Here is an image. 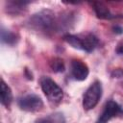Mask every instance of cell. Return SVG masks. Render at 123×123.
<instances>
[{
    "label": "cell",
    "mask_w": 123,
    "mask_h": 123,
    "mask_svg": "<svg viewBox=\"0 0 123 123\" xmlns=\"http://www.w3.org/2000/svg\"><path fill=\"white\" fill-rule=\"evenodd\" d=\"M28 4L29 2L26 1H12L8 3L7 11L12 14H17L21 12L25 9V6Z\"/></svg>",
    "instance_id": "8fae6325"
},
{
    "label": "cell",
    "mask_w": 123,
    "mask_h": 123,
    "mask_svg": "<svg viewBox=\"0 0 123 123\" xmlns=\"http://www.w3.org/2000/svg\"><path fill=\"white\" fill-rule=\"evenodd\" d=\"M112 31L116 35H122L123 34V27L120 25H115L112 27Z\"/></svg>",
    "instance_id": "2e32d148"
},
{
    "label": "cell",
    "mask_w": 123,
    "mask_h": 123,
    "mask_svg": "<svg viewBox=\"0 0 123 123\" xmlns=\"http://www.w3.org/2000/svg\"><path fill=\"white\" fill-rule=\"evenodd\" d=\"M36 123H65V118L61 112H55L37 120Z\"/></svg>",
    "instance_id": "7c38bea8"
},
{
    "label": "cell",
    "mask_w": 123,
    "mask_h": 123,
    "mask_svg": "<svg viewBox=\"0 0 123 123\" xmlns=\"http://www.w3.org/2000/svg\"><path fill=\"white\" fill-rule=\"evenodd\" d=\"M63 39L71 47H73L75 49H79V50L83 49V47H82V37L74 36V35H65L63 37Z\"/></svg>",
    "instance_id": "4fadbf2b"
},
{
    "label": "cell",
    "mask_w": 123,
    "mask_h": 123,
    "mask_svg": "<svg viewBox=\"0 0 123 123\" xmlns=\"http://www.w3.org/2000/svg\"><path fill=\"white\" fill-rule=\"evenodd\" d=\"M89 69L86 63L81 60H72L71 62V75L76 81H84L87 78Z\"/></svg>",
    "instance_id": "8992f818"
},
{
    "label": "cell",
    "mask_w": 123,
    "mask_h": 123,
    "mask_svg": "<svg viewBox=\"0 0 123 123\" xmlns=\"http://www.w3.org/2000/svg\"><path fill=\"white\" fill-rule=\"evenodd\" d=\"M39 84H40V87H41L43 93L45 94V96L47 97L49 102H51L53 104H58L62 100V98H63L62 89L51 78L43 76V77H41Z\"/></svg>",
    "instance_id": "7a4b0ae2"
},
{
    "label": "cell",
    "mask_w": 123,
    "mask_h": 123,
    "mask_svg": "<svg viewBox=\"0 0 123 123\" xmlns=\"http://www.w3.org/2000/svg\"><path fill=\"white\" fill-rule=\"evenodd\" d=\"M18 40V37L13 32L9 30H5L4 28L1 29V41L7 45H14Z\"/></svg>",
    "instance_id": "30bf717a"
},
{
    "label": "cell",
    "mask_w": 123,
    "mask_h": 123,
    "mask_svg": "<svg viewBox=\"0 0 123 123\" xmlns=\"http://www.w3.org/2000/svg\"><path fill=\"white\" fill-rule=\"evenodd\" d=\"M115 52L118 54V55H123V40H121L117 46H116V49H115Z\"/></svg>",
    "instance_id": "e0dca14e"
},
{
    "label": "cell",
    "mask_w": 123,
    "mask_h": 123,
    "mask_svg": "<svg viewBox=\"0 0 123 123\" xmlns=\"http://www.w3.org/2000/svg\"><path fill=\"white\" fill-rule=\"evenodd\" d=\"M98 43H99V39L95 35L87 34L86 36L82 37V47H83L82 50L90 53L97 47Z\"/></svg>",
    "instance_id": "ba28073f"
},
{
    "label": "cell",
    "mask_w": 123,
    "mask_h": 123,
    "mask_svg": "<svg viewBox=\"0 0 123 123\" xmlns=\"http://www.w3.org/2000/svg\"><path fill=\"white\" fill-rule=\"evenodd\" d=\"M28 23L31 28L44 33L54 31L58 25L55 13L50 10H42L33 14L29 18Z\"/></svg>",
    "instance_id": "6da1fadb"
},
{
    "label": "cell",
    "mask_w": 123,
    "mask_h": 123,
    "mask_svg": "<svg viewBox=\"0 0 123 123\" xmlns=\"http://www.w3.org/2000/svg\"><path fill=\"white\" fill-rule=\"evenodd\" d=\"M123 115V108L113 100H110L105 104L104 110L95 123H108L114 117Z\"/></svg>",
    "instance_id": "277c9868"
},
{
    "label": "cell",
    "mask_w": 123,
    "mask_h": 123,
    "mask_svg": "<svg viewBox=\"0 0 123 123\" xmlns=\"http://www.w3.org/2000/svg\"><path fill=\"white\" fill-rule=\"evenodd\" d=\"M1 104L5 107H9L12 101V92L11 87L5 83L4 80L1 81Z\"/></svg>",
    "instance_id": "9c48e42d"
},
{
    "label": "cell",
    "mask_w": 123,
    "mask_h": 123,
    "mask_svg": "<svg viewBox=\"0 0 123 123\" xmlns=\"http://www.w3.org/2000/svg\"><path fill=\"white\" fill-rule=\"evenodd\" d=\"M17 105L25 111H37L42 109L43 101L36 94H27L17 99Z\"/></svg>",
    "instance_id": "5b68a950"
},
{
    "label": "cell",
    "mask_w": 123,
    "mask_h": 123,
    "mask_svg": "<svg viewBox=\"0 0 123 123\" xmlns=\"http://www.w3.org/2000/svg\"><path fill=\"white\" fill-rule=\"evenodd\" d=\"M111 78H116V79H120L123 78V69L122 68H115L111 71Z\"/></svg>",
    "instance_id": "9a60e30c"
},
{
    "label": "cell",
    "mask_w": 123,
    "mask_h": 123,
    "mask_svg": "<svg viewBox=\"0 0 123 123\" xmlns=\"http://www.w3.org/2000/svg\"><path fill=\"white\" fill-rule=\"evenodd\" d=\"M102 85L99 81L93 82L86 90L83 97V108L86 111L92 110L96 107L102 97Z\"/></svg>",
    "instance_id": "3957f363"
},
{
    "label": "cell",
    "mask_w": 123,
    "mask_h": 123,
    "mask_svg": "<svg viewBox=\"0 0 123 123\" xmlns=\"http://www.w3.org/2000/svg\"><path fill=\"white\" fill-rule=\"evenodd\" d=\"M92 8H93V11H94L96 16L100 19H111V18L116 17L113 14H111L110 9L103 3L93 2L92 3Z\"/></svg>",
    "instance_id": "52a82bcc"
},
{
    "label": "cell",
    "mask_w": 123,
    "mask_h": 123,
    "mask_svg": "<svg viewBox=\"0 0 123 123\" xmlns=\"http://www.w3.org/2000/svg\"><path fill=\"white\" fill-rule=\"evenodd\" d=\"M49 65H50V68L52 69V71H54L56 73L63 72L65 69L64 62H63L62 59H61V58H53L50 61Z\"/></svg>",
    "instance_id": "5bb4252c"
}]
</instances>
